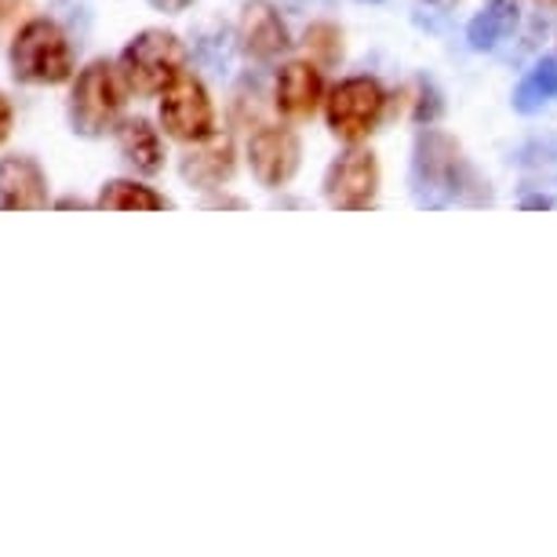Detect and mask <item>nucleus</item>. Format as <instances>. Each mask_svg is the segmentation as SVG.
<instances>
[{"instance_id":"412c9836","label":"nucleus","mask_w":557,"mask_h":557,"mask_svg":"<svg viewBox=\"0 0 557 557\" xmlns=\"http://www.w3.org/2000/svg\"><path fill=\"white\" fill-rule=\"evenodd\" d=\"M208 208H245V201H237V197H215V201H208Z\"/></svg>"},{"instance_id":"423d86ee","label":"nucleus","mask_w":557,"mask_h":557,"mask_svg":"<svg viewBox=\"0 0 557 557\" xmlns=\"http://www.w3.org/2000/svg\"><path fill=\"white\" fill-rule=\"evenodd\" d=\"M324 201L339 212H364V208L375 205V194H380V161H375L372 150L364 146H350L343 150L324 172Z\"/></svg>"},{"instance_id":"dca6fc26","label":"nucleus","mask_w":557,"mask_h":557,"mask_svg":"<svg viewBox=\"0 0 557 557\" xmlns=\"http://www.w3.org/2000/svg\"><path fill=\"white\" fill-rule=\"evenodd\" d=\"M550 99H557V55H546V59L535 62V66L518 81L510 102L518 113H535V110H543Z\"/></svg>"},{"instance_id":"4be33fe9","label":"nucleus","mask_w":557,"mask_h":557,"mask_svg":"<svg viewBox=\"0 0 557 557\" xmlns=\"http://www.w3.org/2000/svg\"><path fill=\"white\" fill-rule=\"evenodd\" d=\"M55 208H96V205L81 201V197H62V201H55Z\"/></svg>"},{"instance_id":"f8f14e48","label":"nucleus","mask_w":557,"mask_h":557,"mask_svg":"<svg viewBox=\"0 0 557 557\" xmlns=\"http://www.w3.org/2000/svg\"><path fill=\"white\" fill-rule=\"evenodd\" d=\"M0 208L12 212L48 208V178L34 157H0Z\"/></svg>"},{"instance_id":"9d476101","label":"nucleus","mask_w":557,"mask_h":557,"mask_svg":"<svg viewBox=\"0 0 557 557\" xmlns=\"http://www.w3.org/2000/svg\"><path fill=\"white\" fill-rule=\"evenodd\" d=\"M237 40H240V48H245V55L259 62L277 59L281 51L292 48V34H288L285 18H281V12L270 0H248V4L240 8Z\"/></svg>"},{"instance_id":"39448f33","label":"nucleus","mask_w":557,"mask_h":557,"mask_svg":"<svg viewBox=\"0 0 557 557\" xmlns=\"http://www.w3.org/2000/svg\"><path fill=\"white\" fill-rule=\"evenodd\" d=\"M386 113V88L375 77H346L324 99L329 132L343 143H364Z\"/></svg>"},{"instance_id":"2eb2a0df","label":"nucleus","mask_w":557,"mask_h":557,"mask_svg":"<svg viewBox=\"0 0 557 557\" xmlns=\"http://www.w3.org/2000/svg\"><path fill=\"white\" fill-rule=\"evenodd\" d=\"M96 208H102V212H161V208H172V201L157 194L153 186L132 183V178H113L99 190Z\"/></svg>"},{"instance_id":"0eeeda50","label":"nucleus","mask_w":557,"mask_h":557,"mask_svg":"<svg viewBox=\"0 0 557 557\" xmlns=\"http://www.w3.org/2000/svg\"><path fill=\"white\" fill-rule=\"evenodd\" d=\"M161 128L178 143H197L215 132V107L197 77H178L161 91Z\"/></svg>"},{"instance_id":"f03ea898","label":"nucleus","mask_w":557,"mask_h":557,"mask_svg":"<svg viewBox=\"0 0 557 557\" xmlns=\"http://www.w3.org/2000/svg\"><path fill=\"white\" fill-rule=\"evenodd\" d=\"M124 77L110 59L88 62L70 91V124L84 139H102L121 124L124 110Z\"/></svg>"},{"instance_id":"6ab92c4d","label":"nucleus","mask_w":557,"mask_h":557,"mask_svg":"<svg viewBox=\"0 0 557 557\" xmlns=\"http://www.w3.org/2000/svg\"><path fill=\"white\" fill-rule=\"evenodd\" d=\"M12 124H15V113H12V102L0 96V143L12 135Z\"/></svg>"},{"instance_id":"a211bd4d","label":"nucleus","mask_w":557,"mask_h":557,"mask_svg":"<svg viewBox=\"0 0 557 557\" xmlns=\"http://www.w3.org/2000/svg\"><path fill=\"white\" fill-rule=\"evenodd\" d=\"M23 12H26V0H0V34H4L8 26H15Z\"/></svg>"},{"instance_id":"aec40b11","label":"nucleus","mask_w":557,"mask_h":557,"mask_svg":"<svg viewBox=\"0 0 557 557\" xmlns=\"http://www.w3.org/2000/svg\"><path fill=\"white\" fill-rule=\"evenodd\" d=\"M150 8H157V12H168V15H178V12H186V8L194 4V0H146Z\"/></svg>"},{"instance_id":"7ed1b4c3","label":"nucleus","mask_w":557,"mask_h":557,"mask_svg":"<svg viewBox=\"0 0 557 557\" xmlns=\"http://www.w3.org/2000/svg\"><path fill=\"white\" fill-rule=\"evenodd\" d=\"M117 70L132 91H139V96H161L168 84L183 77L186 48L168 29H143V34H135L124 45Z\"/></svg>"},{"instance_id":"f257e3e1","label":"nucleus","mask_w":557,"mask_h":557,"mask_svg":"<svg viewBox=\"0 0 557 557\" xmlns=\"http://www.w3.org/2000/svg\"><path fill=\"white\" fill-rule=\"evenodd\" d=\"M412 186L419 205H485L488 183L474 172L462 146L448 132L426 128L416 135Z\"/></svg>"},{"instance_id":"6e6552de","label":"nucleus","mask_w":557,"mask_h":557,"mask_svg":"<svg viewBox=\"0 0 557 557\" xmlns=\"http://www.w3.org/2000/svg\"><path fill=\"white\" fill-rule=\"evenodd\" d=\"M302 164V143L292 128H281V124H270V128H259L248 139V168L256 175L259 186L267 190H281L296 178Z\"/></svg>"},{"instance_id":"9b49d317","label":"nucleus","mask_w":557,"mask_h":557,"mask_svg":"<svg viewBox=\"0 0 557 557\" xmlns=\"http://www.w3.org/2000/svg\"><path fill=\"white\" fill-rule=\"evenodd\" d=\"M324 99V77L321 66L313 59H292L281 66L277 84H273V107H277L285 117L302 121L313 117V110L321 107Z\"/></svg>"},{"instance_id":"1a4fd4ad","label":"nucleus","mask_w":557,"mask_h":557,"mask_svg":"<svg viewBox=\"0 0 557 557\" xmlns=\"http://www.w3.org/2000/svg\"><path fill=\"white\" fill-rule=\"evenodd\" d=\"M234 168H237L234 139L215 132L197 139L190 150L178 157V175L194 190H223V183L234 178Z\"/></svg>"},{"instance_id":"f3484780","label":"nucleus","mask_w":557,"mask_h":557,"mask_svg":"<svg viewBox=\"0 0 557 557\" xmlns=\"http://www.w3.org/2000/svg\"><path fill=\"white\" fill-rule=\"evenodd\" d=\"M302 48H307V59H313L318 66H335L343 59V29L332 23H313L302 34Z\"/></svg>"},{"instance_id":"4468645a","label":"nucleus","mask_w":557,"mask_h":557,"mask_svg":"<svg viewBox=\"0 0 557 557\" xmlns=\"http://www.w3.org/2000/svg\"><path fill=\"white\" fill-rule=\"evenodd\" d=\"M521 18V8L518 0H488L481 12L467 23V40L474 51H492L499 48L503 40L513 34V26H518Z\"/></svg>"},{"instance_id":"20e7f679","label":"nucleus","mask_w":557,"mask_h":557,"mask_svg":"<svg viewBox=\"0 0 557 557\" xmlns=\"http://www.w3.org/2000/svg\"><path fill=\"white\" fill-rule=\"evenodd\" d=\"M12 73L23 84H66L73 77V48L51 18H29L12 40Z\"/></svg>"},{"instance_id":"5701e85b","label":"nucleus","mask_w":557,"mask_h":557,"mask_svg":"<svg viewBox=\"0 0 557 557\" xmlns=\"http://www.w3.org/2000/svg\"><path fill=\"white\" fill-rule=\"evenodd\" d=\"M554 201L550 197H529V201H524V208H550Z\"/></svg>"},{"instance_id":"ddd939ff","label":"nucleus","mask_w":557,"mask_h":557,"mask_svg":"<svg viewBox=\"0 0 557 557\" xmlns=\"http://www.w3.org/2000/svg\"><path fill=\"white\" fill-rule=\"evenodd\" d=\"M117 146H121V157L139 175H157L164 168L161 132H157L146 117H124L117 124Z\"/></svg>"}]
</instances>
